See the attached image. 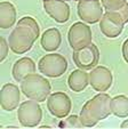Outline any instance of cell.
<instances>
[{
  "mask_svg": "<svg viewBox=\"0 0 128 129\" xmlns=\"http://www.w3.org/2000/svg\"><path fill=\"white\" fill-rule=\"evenodd\" d=\"M111 113V97L101 93L85 103L79 118L84 127H94Z\"/></svg>",
  "mask_w": 128,
  "mask_h": 129,
  "instance_id": "6da1fadb",
  "label": "cell"
},
{
  "mask_svg": "<svg viewBox=\"0 0 128 129\" xmlns=\"http://www.w3.org/2000/svg\"><path fill=\"white\" fill-rule=\"evenodd\" d=\"M50 82L40 74L32 73L21 82V91L29 100L44 102L50 95Z\"/></svg>",
  "mask_w": 128,
  "mask_h": 129,
  "instance_id": "7a4b0ae2",
  "label": "cell"
},
{
  "mask_svg": "<svg viewBox=\"0 0 128 129\" xmlns=\"http://www.w3.org/2000/svg\"><path fill=\"white\" fill-rule=\"evenodd\" d=\"M37 38L28 27L17 24L8 38L9 48L15 54H24L32 48Z\"/></svg>",
  "mask_w": 128,
  "mask_h": 129,
  "instance_id": "3957f363",
  "label": "cell"
},
{
  "mask_svg": "<svg viewBox=\"0 0 128 129\" xmlns=\"http://www.w3.org/2000/svg\"><path fill=\"white\" fill-rule=\"evenodd\" d=\"M38 69L41 74L49 78H58L65 73L68 61L61 54H48L39 61Z\"/></svg>",
  "mask_w": 128,
  "mask_h": 129,
  "instance_id": "277c9868",
  "label": "cell"
},
{
  "mask_svg": "<svg viewBox=\"0 0 128 129\" xmlns=\"http://www.w3.org/2000/svg\"><path fill=\"white\" fill-rule=\"evenodd\" d=\"M17 118L23 127H36L42 119V111L36 101H25L19 105Z\"/></svg>",
  "mask_w": 128,
  "mask_h": 129,
  "instance_id": "5b68a950",
  "label": "cell"
},
{
  "mask_svg": "<svg viewBox=\"0 0 128 129\" xmlns=\"http://www.w3.org/2000/svg\"><path fill=\"white\" fill-rule=\"evenodd\" d=\"M72 58L79 69L85 71L93 70L97 65L99 59V51L96 45L90 44L84 48L73 50Z\"/></svg>",
  "mask_w": 128,
  "mask_h": 129,
  "instance_id": "8992f818",
  "label": "cell"
},
{
  "mask_svg": "<svg viewBox=\"0 0 128 129\" xmlns=\"http://www.w3.org/2000/svg\"><path fill=\"white\" fill-rule=\"evenodd\" d=\"M92 30L84 22H77L71 25L68 33V39L73 50L84 48L92 44Z\"/></svg>",
  "mask_w": 128,
  "mask_h": 129,
  "instance_id": "52a82bcc",
  "label": "cell"
},
{
  "mask_svg": "<svg viewBox=\"0 0 128 129\" xmlns=\"http://www.w3.org/2000/svg\"><path fill=\"white\" fill-rule=\"evenodd\" d=\"M125 22L121 16L116 12H105L99 20L101 32L108 38H117L123 30Z\"/></svg>",
  "mask_w": 128,
  "mask_h": 129,
  "instance_id": "ba28073f",
  "label": "cell"
},
{
  "mask_svg": "<svg viewBox=\"0 0 128 129\" xmlns=\"http://www.w3.org/2000/svg\"><path fill=\"white\" fill-rule=\"evenodd\" d=\"M71 100L65 93L56 91L48 96L47 107L52 115L56 118H65L71 111Z\"/></svg>",
  "mask_w": 128,
  "mask_h": 129,
  "instance_id": "9c48e42d",
  "label": "cell"
},
{
  "mask_svg": "<svg viewBox=\"0 0 128 129\" xmlns=\"http://www.w3.org/2000/svg\"><path fill=\"white\" fill-rule=\"evenodd\" d=\"M77 9L80 18L89 24L99 22L103 16L102 5L98 0H80Z\"/></svg>",
  "mask_w": 128,
  "mask_h": 129,
  "instance_id": "30bf717a",
  "label": "cell"
},
{
  "mask_svg": "<svg viewBox=\"0 0 128 129\" xmlns=\"http://www.w3.org/2000/svg\"><path fill=\"white\" fill-rule=\"evenodd\" d=\"M113 77L111 71L105 66H96L89 73V85L96 91L104 93L112 85Z\"/></svg>",
  "mask_w": 128,
  "mask_h": 129,
  "instance_id": "8fae6325",
  "label": "cell"
},
{
  "mask_svg": "<svg viewBox=\"0 0 128 129\" xmlns=\"http://www.w3.org/2000/svg\"><path fill=\"white\" fill-rule=\"evenodd\" d=\"M44 8L57 23H65L70 18V7L63 0H44Z\"/></svg>",
  "mask_w": 128,
  "mask_h": 129,
  "instance_id": "7c38bea8",
  "label": "cell"
},
{
  "mask_svg": "<svg viewBox=\"0 0 128 129\" xmlns=\"http://www.w3.org/2000/svg\"><path fill=\"white\" fill-rule=\"evenodd\" d=\"M21 93L16 85L14 83H5L0 93V105L5 111H13L19 104Z\"/></svg>",
  "mask_w": 128,
  "mask_h": 129,
  "instance_id": "4fadbf2b",
  "label": "cell"
},
{
  "mask_svg": "<svg viewBox=\"0 0 128 129\" xmlns=\"http://www.w3.org/2000/svg\"><path fill=\"white\" fill-rule=\"evenodd\" d=\"M36 64L29 57L17 59L13 66V77L17 82H22L28 76L36 73Z\"/></svg>",
  "mask_w": 128,
  "mask_h": 129,
  "instance_id": "5bb4252c",
  "label": "cell"
},
{
  "mask_svg": "<svg viewBox=\"0 0 128 129\" xmlns=\"http://www.w3.org/2000/svg\"><path fill=\"white\" fill-rule=\"evenodd\" d=\"M68 85L74 93H80L89 85V74L81 69L72 71L68 78Z\"/></svg>",
  "mask_w": 128,
  "mask_h": 129,
  "instance_id": "9a60e30c",
  "label": "cell"
},
{
  "mask_svg": "<svg viewBox=\"0 0 128 129\" xmlns=\"http://www.w3.org/2000/svg\"><path fill=\"white\" fill-rule=\"evenodd\" d=\"M62 42L61 32L56 27H50L42 33L40 39L41 47L47 51H54L60 47Z\"/></svg>",
  "mask_w": 128,
  "mask_h": 129,
  "instance_id": "2e32d148",
  "label": "cell"
},
{
  "mask_svg": "<svg viewBox=\"0 0 128 129\" xmlns=\"http://www.w3.org/2000/svg\"><path fill=\"white\" fill-rule=\"evenodd\" d=\"M16 21V9L14 5L7 1H3L0 5V27L9 29Z\"/></svg>",
  "mask_w": 128,
  "mask_h": 129,
  "instance_id": "e0dca14e",
  "label": "cell"
},
{
  "mask_svg": "<svg viewBox=\"0 0 128 129\" xmlns=\"http://www.w3.org/2000/svg\"><path fill=\"white\" fill-rule=\"evenodd\" d=\"M111 112L118 118L128 117V97L119 95L111 98Z\"/></svg>",
  "mask_w": 128,
  "mask_h": 129,
  "instance_id": "ac0fdd59",
  "label": "cell"
},
{
  "mask_svg": "<svg viewBox=\"0 0 128 129\" xmlns=\"http://www.w3.org/2000/svg\"><path fill=\"white\" fill-rule=\"evenodd\" d=\"M60 127H64V128H81L82 123L80 121V118L78 115H70L66 118L65 120H63L60 123Z\"/></svg>",
  "mask_w": 128,
  "mask_h": 129,
  "instance_id": "d6986e66",
  "label": "cell"
},
{
  "mask_svg": "<svg viewBox=\"0 0 128 129\" xmlns=\"http://www.w3.org/2000/svg\"><path fill=\"white\" fill-rule=\"evenodd\" d=\"M126 4V0H102V5H103L105 12H113L117 10Z\"/></svg>",
  "mask_w": 128,
  "mask_h": 129,
  "instance_id": "ffe728a7",
  "label": "cell"
},
{
  "mask_svg": "<svg viewBox=\"0 0 128 129\" xmlns=\"http://www.w3.org/2000/svg\"><path fill=\"white\" fill-rule=\"evenodd\" d=\"M9 50V44H7L5 38H0V62H4L8 55Z\"/></svg>",
  "mask_w": 128,
  "mask_h": 129,
  "instance_id": "44dd1931",
  "label": "cell"
},
{
  "mask_svg": "<svg viewBox=\"0 0 128 129\" xmlns=\"http://www.w3.org/2000/svg\"><path fill=\"white\" fill-rule=\"evenodd\" d=\"M113 12L118 13L119 15L121 16V18L123 20V22H125V24L128 22V3H126L123 6H121L119 9L117 10H113Z\"/></svg>",
  "mask_w": 128,
  "mask_h": 129,
  "instance_id": "7402d4cb",
  "label": "cell"
},
{
  "mask_svg": "<svg viewBox=\"0 0 128 129\" xmlns=\"http://www.w3.org/2000/svg\"><path fill=\"white\" fill-rule=\"evenodd\" d=\"M122 56H123V59L128 63V39L122 45Z\"/></svg>",
  "mask_w": 128,
  "mask_h": 129,
  "instance_id": "603a6c76",
  "label": "cell"
},
{
  "mask_svg": "<svg viewBox=\"0 0 128 129\" xmlns=\"http://www.w3.org/2000/svg\"><path fill=\"white\" fill-rule=\"evenodd\" d=\"M121 128H128V120H125V121L121 123Z\"/></svg>",
  "mask_w": 128,
  "mask_h": 129,
  "instance_id": "cb8c5ba5",
  "label": "cell"
}]
</instances>
